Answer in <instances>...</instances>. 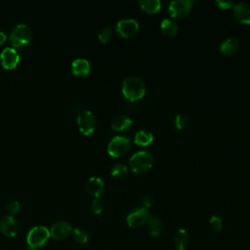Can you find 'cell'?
Segmentation results:
<instances>
[{"instance_id": "cell-1", "label": "cell", "mask_w": 250, "mask_h": 250, "mask_svg": "<svg viewBox=\"0 0 250 250\" xmlns=\"http://www.w3.org/2000/svg\"><path fill=\"white\" fill-rule=\"evenodd\" d=\"M122 94L128 101H139L146 94V84L138 76H128L122 82Z\"/></svg>"}, {"instance_id": "cell-2", "label": "cell", "mask_w": 250, "mask_h": 250, "mask_svg": "<svg viewBox=\"0 0 250 250\" xmlns=\"http://www.w3.org/2000/svg\"><path fill=\"white\" fill-rule=\"evenodd\" d=\"M153 164V157L147 150H140L134 153L129 159L131 170L136 174H144L147 172Z\"/></svg>"}, {"instance_id": "cell-3", "label": "cell", "mask_w": 250, "mask_h": 250, "mask_svg": "<svg viewBox=\"0 0 250 250\" xmlns=\"http://www.w3.org/2000/svg\"><path fill=\"white\" fill-rule=\"evenodd\" d=\"M32 36V31L26 23L16 24L9 33V40L14 47H22L29 43Z\"/></svg>"}, {"instance_id": "cell-4", "label": "cell", "mask_w": 250, "mask_h": 250, "mask_svg": "<svg viewBox=\"0 0 250 250\" xmlns=\"http://www.w3.org/2000/svg\"><path fill=\"white\" fill-rule=\"evenodd\" d=\"M50 229L44 226H35L29 229L26 235V242L30 248L35 249L43 246L50 238Z\"/></svg>"}, {"instance_id": "cell-5", "label": "cell", "mask_w": 250, "mask_h": 250, "mask_svg": "<svg viewBox=\"0 0 250 250\" xmlns=\"http://www.w3.org/2000/svg\"><path fill=\"white\" fill-rule=\"evenodd\" d=\"M97 120L95 114L88 109H82L77 114V125L80 132L85 135L89 136L94 133L96 128Z\"/></svg>"}, {"instance_id": "cell-6", "label": "cell", "mask_w": 250, "mask_h": 250, "mask_svg": "<svg viewBox=\"0 0 250 250\" xmlns=\"http://www.w3.org/2000/svg\"><path fill=\"white\" fill-rule=\"evenodd\" d=\"M131 146V141L124 136L113 137L107 145V152L112 157H120L126 154Z\"/></svg>"}, {"instance_id": "cell-7", "label": "cell", "mask_w": 250, "mask_h": 250, "mask_svg": "<svg viewBox=\"0 0 250 250\" xmlns=\"http://www.w3.org/2000/svg\"><path fill=\"white\" fill-rule=\"evenodd\" d=\"M149 218H150L149 211L147 210V208L142 206V207H138V208H135L134 210H132L127 215L126 222L130 228L138 229V228L143 227L146 223H147Z\"/></svg>"}, {"instance_id": "cell-8", "label": "cell", "mask_w": 250, "mask_h": 250, "mask_svg": "<svg viewBox=\"0 0 250 250\" xmlns=\"http://www.w3.org/2000/svg\"><path fill=\"white\" fill-rule=\"evenodd\" d=\"M192 1L190 0H175L169 4L168 12L172 18L184 19L191 11Z\"/></svg>"}, {"instance_id": "cell-9", "label": "cell", "mask_w": 250, "mask_h": 250, "mask_svg": "<svg viewBox=\"0 0 250 250\" xmlns=\"http://www.w3.org/2000/svg\"><path fill=\"white\" fill-rule=\"evenodd\" d=\"M139 23L134 19H122L116 23V31L123 38H131L139 31Z\"/></svg>"}, {"instance_id": "cell-10", "label": "cell", "mask_w": 250, "mask_h": 250, "mask_svg": "<svg viewBox=\"0 0 250 250\" xmlns=\"http://www.w3.org/2000/svg\"><path fill=\"white\" fill-rule=\"evenodd\" d=\"M2 65L7 69L14 68L20 62V54L14 47H5L0 53Z\"/></svg>"}, {"instance_id": "cell-11", "label": "cell", "mask_w": 250, "mask_h": 250, "mask_svg": "<svg viewBox=\"0 0 250 250\" xmlns=\"http://www.w3.org/2000/svg\"><path fill=\"white\" fill-rule=\"evenodd\" d=\"M19 224L11 215H5L0 219V230L7 237H14L19 233Z\"/></svg>"}, {"instance_id": "cell-12", "label": "cell", "mask_w": 250, "mask_h": 250, "mask_svg": "<svg viewBox=\"0 0 250 250\" xmlns=\"http://www.w3.org/2000/svg\"><path fill=\"white\" fill-rule=\"evenodd\" d=\"M71 231L72 227L66 221H59L52 225L50 229V234L56 240H62L66 238Z\"/></svg>"}, {"instance_id": "cell-13", "label": "cell", "mask_w": 250, "mask_h": 250, "mask_svg": "<svg viewBox=\"0 0 250 250\" xmlns=\"http://www.w3.org/2000/svg\"><path fill=\"white\" fill-rule=\"evenodd\" d=\"M235 20L242 24H250V5L245 2H238L232 7Z\"/></svg>"}, {"instance_id": "cell-14", "label": "cell", "mask_w": 250, "mask_h": 250, "mask_svg": "<svg viewBox=\"0 0 250 250\" xmlns=\"http://www.w3.org/2000/svg\"><path fill=\"white\" fill-rule=\"evenodd\" d=\"M132 125H133L132 119L124 114H119V115L114 116L110 122L111 129L116 132L129 131L131 129Z\"/></svg>"}, {"instance_id": "cell-15", "label": "cell", "mask_w": 250, "mask_h": 250, "mask_svg": "<svg viewBox=\"0 0 250 250\" xmlns=\"http://www.w3.org/2000/svg\"><path fill=\"white\" fill-rule=\"evenodd\" d=\"M86 189L94 197H100L104 191V183L99 177H90L86 182Z\"/></svg>"}, {"instance_id": "cell-16", "label": "cell", "mask_w": 250, "mask_h": 250, "mask_svg": "<svg viewBox=\"0 0 250 250\" xmlns=\"http://www.w3.org/2000/svg\"><path fill=\"white\" fill-rule=\"evenodd\" d=\"M91 70V64L84 58H77L71 62V71L77 76H85Z\"/></svg>"}, {"instance_id": "cell-17", "label": "cell", "mask_w": 250, "mask_h": 250, "mask_svg": "<svg viewBox=\"0 0 250 250\" xmlns=\"http://www.w3.org/2000/svg\"><path fill=\"white\" fill-rule=\"evenodd\" d=\"M239 49V41L236 38H227L220 45V52L225 56H231Z\"/></svg>"}, {"instance_id": "cell-18", "label": "cell", "mask_w": 250, "mask_h": 250, "mask_svg": "<svg viewBox=\"0 0 250 250\" xmlns=\"http://www.w3.org/2000/svg\"><path fill=\"white\" fill-rule=\"evenodd\" d=\"M153 135L151 132L142 129L138 131L134 137V143L140 146H147L153 142Z\"/></svg>"}, {"instance_id": "cell-19", "label": "cell", "mask_w": 250, "mask_h": 250, "mask_svg": "<svg viewBox=\"0 0 250 250\" xmlns=\"http://www.w3.org/2000/svg\"><path fill=\"white\" fill-rule=\"evenodd\" d=\"M160 29L163 35H165L168 38H172L177 35L178 33V25L177 23L170 20V19H164L160 23Z\"/></svg>"}, {"instance_id": "cell-20", "label": "cell", "mask_w": 250, "mask_h": 250, "mask_svg": "<svg viewBox=\"0 0 250 250\" xmlns=\"http://www.w3.org/2000/svg\"><path fill=\"white\" fill-rule=\"evenodd\" d=\"M147 229L151 236L157 237L161 234L163 229L162 220L158 216H152L147 221Z\"/></svg>"}, {"instance_id": "cell-21", "label": "cell", "mask_w": 250, "mask_h": 250, "mask_svg": "<svg viewBox=\"0 0 250 250\" xmlns=\"http://www.w3.org/2000/svg\"><path fill=\"white\" fill-rule=\"evenodd\" d=\"M189 236L186 229H180L174 236V243L177 250H185L188 244Z\"/></svg>"}, {"instance_id": "cell-22", "label": "cell", "mask_w": 250, "mask_h": 250, "mask_svg": "<svg viewBox=\"0 0 250 250\" xmlns=\"http://www.w3.org/2000/svg\"><path fill=\"white\" fill-rule=\"evenodd\" d=\"M138 4L143 11L148 14H155L161 9V2L159 0H141Z\"/></svg>"}, {"instance_id": "cell-23", "label": "cell", "mask_w": 250, "mask_h": 250, "mask_svg": "<svg viewBox=\"0 0 250 250\" xmlns=\"http://www.w3.org/2000/svg\"><path fill=\"white\" fill-rule=\"evenodd\" d=\"M127 173H128L127 166L123 163H115L110 168V175L116 180H121L125 178L127 176Z\"/></svg>"}, {"instance_id": "cell-24", "label": "cell", "mask_w": 250, "mask_h": 250, "mask_svg": "<svg viewBox=\"0 0 250 250\" xmlns=\"http://www.w3.org/2000/svg\"><path fill=\"white\" fill-rule=\"evenodd\" d=\"M73 238L78 244H86L88 242L89 236L85 230L76 228L73 229Z\"/></svg>"}, {"instance_id": "cell-25", "label": "cell", "mask_w": 250, "mask_h": 250, "mask_svg": "<svg viewBox=\"0 0 250 250\" xmlns=\"http://www.w3.org/2000/svg\"><path fill=\"white\" fill-rule=\"evenodd\" d=\"M98 38L102 43H107L112 38V29L109 26H104L100 30Z\"/></svg>"}, {"instance_id": "cell-26", "label": "cell", "mask_w": 250, "mask_h": 250, "mask_svg": "<svg viewBox=\"0 0 250 250\" xmlns=\"http://www.w3.org/2000/svg\"><path fill=\"white\" fill-rule=\"evenodd\" d=\"M188 124V117L186 114L179 113L176 115V117L174 119V125L177 129L182 130V129L186 128Z\"/></svg>"}, {"instance_id": "cell-27", "label": "cell", "mask_w": 250, "mask_h": 250, "mask_svg": "<svg viewBox=\"0 0 250 250\" xmlns=\"http://www.w3.org/2000/svg\"><path fill=\"white\" fill-rule=\"evenodd\" d=\"M91 210L94 214H100L104 210V202L100 197H95L91 202Z\"/></svg>"}, {"instance_id": "cell-28", "label": "cell", "mask_w": 250, "mask_h": 250, "mask_svg": "<svg viewBox=\"0 0 250 250\" xmlns=\"http://www.w3.org/2000/svg\"><path fill=\"white\" fill-rule=\"evenodd\" d=\"M6 209L9 213V215L13 216V215H16L20 209H21V204L18 200H11L8 202L7 206H6Z\"/></svg>"}, {"instance_id": "cell-29", "label": "cell", "mask_w": 250, "mask_h": 250, "mask_svg": "<svg viewBox=\"0 0 250 250\" xmlns=\"http://www.w3.org/2000/svg\"><path fill=\"white\" fill-rule=\"evenodd\" d=\"M209 225L215 231H220L223 228V222L218 216H212L209 220Z\"/></svg>"}, {"instance_id": "cell-30", "label": "cell", "mask_w": 250, "mask_h": 250, "mask_svg": "<svg viewBox=\"0 0 250 250\" xmlns=\"http://www.w3.org/2000/svg\"><path fill=\"white\" fill-rule=\"evenodd\" d=\"M215 4L218 6L219 9L221 10H229L233 7L232 3L230 1H222V0H217L215 1Z\"/></svg>"}, {"instance_id": "cell-31", "label": "cell", "mask_w": 250, "mask_h": 250, "mask_svg": "<svg viewBox=\"0 0 250 250\" xmlns=\"http://www.w3.org/2000/svg\"><path fill=\"white\" fill-rule=\"evenodd\" d=\"M142 202L144 204V207H146V208H149V207H151L153 205V199L149 195H146V196L143 197Z\"/></svg>"}, {"instance_id": "cell-32", "label": "cell", "mask_w": 250, "mask_h": 250, "mask_svg": "<svg viewBox=\"0 0 250 250\" xmlns=\"http://www.w3.org/2000/svg\"><path fill=\"white\" fill-rule=\"evenodd\" d=\"M7 39V34L3 31V30H0V45H2Z\"/></svg>"}, {"instance_id": "cell-33", "label": "cell", "mask_w": 250, "mask_h": 250, "mask_svg": "<svg viewBox=\"0 0 250 250\" xmlns=\"http://www.w3.org/2000/svg\"><path fill=\"white\" fill-rule=\"evenodd\" d=\"M27 250H35V249H32V248H29V249H27Z\"/></svg>"}]
</instances>
